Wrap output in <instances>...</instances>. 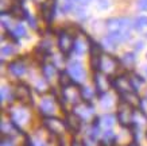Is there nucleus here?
<instances>
[{
	"label": "nucleus",
	"mask_w": 147,
	"mask_h": 146,
	"mask_svg": "<svg viewBox=\"0 0 147 146\" xmlns=\"http://www.w3.org/2000/svg\"><path fill=\"white\" fill-rule=\"evenodd\" d=\"M9 116H11V122L15 126H18V127H23V126L28 124L30 118H31L30 112L24 107H16V108H13L12 112L9 114Z\"/></svg>",
	"instance_id": "1"
},
{
	"label": "nucleus",
	"mask_w": 147,
	"mask_h": 146,
	"mask_svg": "<svg viewBox=\"0 0 147 146\" xmlns=\"http://www.w3.org/2000/svg\"><path fill=\"white\" fill-rule=\"evenodd\" d=\"M58 46H59V50H61L63 54H66V56L73 50L74 39L71 38V35L67 31L59 33V35H58Z\"/></svg>",
	"instance_id": "2"
},
{
	"label": "nucleus",
	"mask_w": 147,
	"mask_h": 146,
	"mask_svg": "<svg viewBox=\"0 0 147 146\" xmlns=\"http://www.w3.org/2000/svg\"><path fill=\"white\" fill-rule=\"evenodd\" d=\"M67 72L71 76V79L77 83H81L85 80V69L80 61H70L67 65Z\"/></svg>",
	"instance_id": "3"
},
{
	"label": "nucleus",
	"mask_w": 147,
	"mask_h": 146,
	"mask_svg": "<svg viewBox=\"0 0 147 146\" xmlns=\"http://www.w3.org/2000/svg\"><path fill=\"white\" fill-rule=\"evenodd\" d=\"M129 26V19L127 18H111L107 20V27L109 33L113 31H125Z\"/></svg>",
	"instance_id": "4"
},
{
	"label": "nucleus",
	"mask_w": 147,
	"mask_h": 146,
	"mask_svg": "<svg viewBox=\"0 0 147 146\" xmlns=\"http://www.w3.org/2000/svg\"><path fill=\"white\" fill-rule=\"evenodd\" d=\"M117 119L123 126H128L131 122H134V115H132V111H131V106L123 103L120 108H119V111H117Z\"/></svg>",
	"instance_id": "5"
},
{
	"label": "nucleus",
	"mask_w": 147,
	"mask_h": 146,
	"mask_svg": "<svg viewBox=\"0 0 147 146\" xmlns=\"http://www.w3.org/2000/svg\"><path fill=\"white\" fill-rule=\"evenodd\" d=\"M40 12L46 22H51V19L54 18V14H55V0H45L40 5Z\"/></svg>",
	"instance_id": "6"
},
{
	"label": "nucleus",
	"mask_w": 147,
	"mask_h": 146,
	"mask_svg": "<svg viewBox=\"0 0 147 146\" xmlns=\"http://www.w3.org/2000/svg\"><path fill=\"white\" fill-rule=\"evenodd\" d=\"M39 111L47 118H50V115H53L55 112V102H54L53 97L50 96L43 97L39 103Z\"/></svg>",
	"instance_id": "7"
},
{
	"label": "nucleus",
	"mask_w": 147,
	"mask_h": 146,
	"mask_svg": "<svg viewBox=\"0 0 147 146\" xmlns=\"http://www.w3.org/2000/svg\"><path fill=\"white\" fill-rule=\"evenodd\" d=\"M45 126L49 128L51 133H54V134H61V133H63V131H65V128H66L67 124L63 123L62 120L55 119V118H46Z\"/></svg>",
	"instance_id": "8"
},
{
	"label": "nucleus",
	"mask_w": 147,
	"mask_h": 146,
	"mask_svg": "<svg viewBox=\"0 0 147 146\" xmlns=\"http://www.w3.org/2000/svg\"><path fill=\"white\" fill-rule=\"evenodd\" d=\"M113 85H115V88L120 92V95H124V93H127V92L134 91V89H132V85H131V80H129V77H127V76L117 77L116 81L113 83Z\"/></svg>",
	"instance_id": "9"
},
{
	"label": "nucleus",
	"mask_w": 147,
	"mask_h": 146,
	"mask_svg": "<svg viewBox=\"0 0 147 146\" xmlns=\"http://www.w3.org/2000/svg\"><path fill=\"white\" fill-rule=\"evenodd\" d=\"M94 84H96V89L100 95L105 93L108 91V87H109V80H108V76H105L101 72H97L94 75Z\"/></svg>",
	"instance_id": "10"
},
{
	"label": "nucleus",
	"mask_w": 147,
	"mask_h": 146,
	"mask_svg": "<svg viewBox=\"0 0 147 146\" xmlns=\"http://www.w3.org/2000/svg\"><path fill=\"white\" fill-rule=\"evenodd\" d=\"M74 114H76L81 120H88L90 116L93 115V108L86 104V103H78L76 107H74Z\"/></svg>",
	"instance_id": "11"
},
{
	"label": "nucleus",
	"mask_w": 147,
	"mask_h": 146,
	"mask_svg": "<svg viewBox=\"0 0 147 146\" xmlns=\"http://www.w3.org/2000/svg\"><path fill=\"white\" fill-rule=\"evenodd\" d=\"M117 68V60L112 57V56H101V60H100V69L102 72H107V73H111Z\"/></svg>",
	"instance_id": "12"
},
{
	"label": "nucleus",
	"mask_w": 147,
	"mask_h": 146,
	"mask_svg": "<svg viewBox=\"0 0 147 146\" xmlns=\"http://www.w3.org/2000/svg\"><path fill=\"white\" fill-rule=\"evenodd\" d=\"M63 99H65L66 102L77 106V104H78V100L81 99V92L76 91L71 85H69L66 88H63Z\"/></svg>",
	"instance_id": "13"
},
{
	"label": "nucleus",
	"mask_w": 147,
	"mask_h": 146,
	"mask_svg": "<svg viewBox=\"0 0 147 146\" xmlns=\"http://www.w3.org/2000/svg\"><path fill=\"white\" fill-rule=\"evenodd\" d=\"M15 96L22 103H27L28 100H31V89L24 84H19L15 89Z\"/></svg>",
	"instance_id": "14"
},
{
	"label": "nucleus",
	"mask_w": 147,
	"mask_h": 146,
	"mask_svg": "<svg viewBox=\"0 0 147 146\" xmlns=\"http://www.w3.org/2000/svg\"><path fill=\"white\" fill-rule=\"evenodd\" d=\"M8 71H9V73H12V75L16 76V77H22V76L26 73V65H24L22 61L11 62L8 65Z\"/></svg>",
	"instance_id": "15"
},
{
	"label": "nucleus",
	"mask_w": 147,
	"mask_h": 146,
	"mask_svg": "<svg viewBox=\"0 0 147 146\" xmlns=\"http://www.w3.org/2000/svg\"><path fill=\"white\" fill-rule=\"evenodd\" d=\"M42 73H43V77L46 80H51L54 77V75L57 73V67L53 65V64H45L42 67Z\"/></svg>",
	"instance_id": "16"
},
{
	"label": "nucleus",
	"mask_w": 147,
	"mask_h": 146,
	"mask_svg": "<svg viewBox=\"0 0 147 146\" xmlns=\"http://www.w3.org/2000/svg\"><path fill=\"white\" fill-rule=\"evenodd\" d=\"M66 124L71 128V130H78L80 126H81V119L76 115V114H74V112H73L71 115H67Z\"/></svg>",
	"instance_id": "17"
},
{
	"label": "nucleus",
	"mask_w": 147,
	"mask_h": 146,
	"mask_svg": "<svg viewBox=\"0 0 147 146\" xmlns=\"http://www.w3.org/2000/svg\"><path fill=\"white\" fill-rule=\"evenodd\" d=\"M132 27L135 30H142L144 27H147V16L142 15V16H136L132 22Z\"/></svg>",
	"instance_id": "18"
},
{
	"label": "nucleus",
	"mask_w": 147,
	"mask_h": 146,
	"mask_svg": "<svg viewBox=\"0 0 147 146\" xmlns=\"http://www.w3.org/2000/svg\"><path fill=\"white\" fill-rule=\"evenodd\" d=\"M129 80H131V85H132V89H134L135 92L144 84V79H142L139 75H132L129 77Z\"/></svg>",
	"instance_id": "19"
},
{
	"label": "nucleus",
	"mask_w": 147,
	"mask_h": 146,
	"mask_svg": "<svg viewBox=\"0 0 147 146\" xmlns=\"http://www.w3.org/2000/svg\"><path fill=\"white\" fill-rule=\"evenodd\" d=\"M71 76L69 75V72H61L59 73V84L62 85L63 88H66L69 85H71Z\"/></svg>",
	"instance_id": "20"
},
{
	"label": "nucleus",
	"mask_w": 147,
	"mask_h": 146,
	"mask_svg": "<svg viewBox=\"0 0 147 146\" xmlns=\"http://www.w3.org/2000/svg\"><path fill=\"white\" fill-rule=\"evenodd\" d=\"M12 35L15 38H22V37H26L27 35V31H26V27L23 26L22 23H19L15 26V29L12 30Z\"/></svg>",
	"instance_id": "21"
},
{
	"label": "nucleus",
	"mask_w": 147,
	"mask_h": 146,
	"mask_svg": "<svg viewBox=\"0 0 147 146\" xmlns=\"http://www.w3.org/2000/svg\"><path fill=\"white\" fill-rule=\"evenodd\" d=\"M85 49H86V46L84 45V42L81 39H76L74 41V46H73V52L77 54V56H81V54H84Z\"/></svg>",
	"instance_id": "22"
},
{
	"label": "nucleus",
	"mask_w": 147,
	"mask_h": 146,
	"mask_svg": "<svg viewBox=\"0 0 147 146\" xmlns=\"http://www.w3.org/2000/svg\"><path fill=\"white\" fill-rule=\"evenodd\" d=\"M121 62L124 64L125 67H132L135 64V56L132 53H125L123 57H121Z\"/></svg>",
	"instance_id": "23"
},
{
	"label": "nucleus",
	"mask_w": 147,
	"mask_h": 146,
	"mask_svg": "<svg viewBox=\"0 0 147 146\" xmlns=\"http://www.w3.org/2000/svg\"><path fill=\"white\" fill-rule=\"evenodd\" d=\"M80 92H81V97H82L84 100H88V102H89L90 99L93 97V95H94L93 91H92L90 88H88V87H84V88L81 89Z\"/></svg>",
	"instance_id": "24"
},
{
	"label": "nucleus",
	"mask_w": 147,
	"mask_h": 146,
	"mask_svg": "<svg viewBox=\"0 0 147 146\" xmlns=\"http://www.w3.org/2000/svg\"><path fill=\"white\" fill-rule=\"evenodd\" d=\"M38 50H42L43 54H47L50 50H51V42H50V41H43V42H40Z\"/></svg>",
	"instance_id": "25"
},
{
	"label": "nucleus",
	"mask_w": 147,
	"mask_h": 146,
	"mask_svg": "<svg viewBox=\"0 0 147 146\" xmlns=\"http://www.w3.org/2000/svg\"><path fill=\"white\" fill-rule=\"evenodd\" d=\"M15 53V48L12 45H3L1 46V54L3 56H11Z\"/></svg>",
	"instance_id": "26"
},
{
	"label": "nucleus",
	"mask_w": 147,
	"mask_h": 146,
	"mask_svg": "<svg viewBox=\"0 0 147 146\" xmlns=\"http://www.w3.org/2000/svg\"><path fill=\"white\" fill-rule=\"evenodd\" d=\"M102 120V124L105 126V127H111L112 124H113V116L111 114H105V115L101 118Z\"/></svg>",
	"instance_id": "27"
},
{
	"label": "nucleus",
	"mask_w": 147,
	"mask_h": 146,
	"mask_svg": "<svg viewBox=\"0 0 147 146\" xmlns=\"http://www.w3.org/2000/svg\"><path fill=\"white\" fill-rule=\"evenodd\" d=\"M115 141V134H113V131H111V130H109V131H105V133H104V138H102V142H104V143H111V142H113Z\"/></svg>",
	"instance_id": "28"
},
{
	"label": "nucleus",
	"mask_w": 147,
	"mask_h": 146,
	"mask_svg": "<svg viewBox=\"0 0 147 146\" xmlns=\"http://www.w3.org/2000/svg\"><path fill=\"white\" fill-rule=\"evenodd\" d=\"M8 97L11 99L12 95H11V91H9L7 87H1V102H7Z\"/></svg>",
	"instance_id": "29"
},
{
	"label": "nucleus",
	"mask_w": 147,
	"mask_h": 146,
	"mask_svg": "<svg viewBox=\"0 0 147 146\" xmlns=\"http://www.w3.org/2000/svg\"><path fill=\"white\" fill-rule=\"evenodd\" d=\"M139 108H140L143 115H147V97H144V99L140 100V103H139Z\"/></svg>",
	"instance_id": "30"
},
{
	"label": "nucleus",
	"mask_w": 147,
	"mask_h": 146,
	"mask_svg": "<svg viewBox=\"0 0 147 146\" xmlns=\"http://www.w3.org/2000/svg\"><path fill=\"white\" fill-rule=\"evenodd\" d=\"M71 8H73V4H71L70 0H66V1H63V4H62V12H69Z\"/></svg>",
	"instance_id": "31"
},
{
	"label": "nucleus",
	"mask_w": 147,
	"mask_h": 146,
	"mask_svg": "<svg viewBox=\"0 0 147 146\" xmlns=\"http://www.w3.org/2000/svg\"><path fill=\"white\" fill-rule=\"evenodd\" d=\"M140 11H147V0H138V4H136Z\"/></svg>",
	"instance_id": "32"
},
{
	"label": "nucleus",
	"mask_w": 147,
	"mask_h": 146,
	"mask_svg": "<svg viewBox=\"0 0 147 146\" xmlns=\"http://www.w3.org/2000/svg\"><path fill=\"white\" fill-rule=\"evenodd\" d=\"M0 146H13V143H12V141H11V138H8V139H3L1 141V145Z\"/></svg>",
	"instance_id": "33"
},
{
	"label": "nucleus",
	"mask_w": 147,
	"mask_h": 146,
	"mask_svg": "<svg viewBox=\"0 0 147 146\" xmlns=\"http://www.w3.org/2000/svg\"><path fill=\"white\" fill-rule=\"evenodd\" d=\"M135 46H136V50H139V49L143 48V42H136V45H135Z\"/></svg>",
	"instance_id": "34"
},
{
	"label": "nucleus",
	"mask_w": 147,
	"mask_h": 146,
	"mask_svg": "<svg viewBox=\"0 0 147 146\" xmlns=\"http://www.w3.org/2000/svg\"><path fill=\"white\" fill-rule=\"evenodd\" d=\"M71 146H84V145H81V143H80V142H73V145H71Z\"/></svg>",
	"instance_id": "35"
},
{
	"label": "nucleus",
	"mask_w": 147,
	"mask_h": 146,
	"mask_svg": "<svg viewBox=\"0 0 147 146\" xmlns=\"http://www.w3.org/2000/svg\"><path fill=\"white\" fill-rule=\"evenodd\" d=\"M101 1H102V3H107V0H101ZM100 7H102V8H105V7H108V5H107V4H101Z\"/></svg>",
	"instance_id": "36"
},
{
	"label": "nucleus",
	"mask_w": 147,
	"mask_h": 146,
	"mask_svg": "<svg viewBox=\"0 0 147 146\" xmlns=\"http://www.w3.org/2000/svg\"><path fill=\"white\" fill-rule=\"evenodd\" d=\"M144 72H146V75H147V67H146V68H144Z\"/></svg>",
	"instance_id": "37"
},
{
	"label": "nucleus",
	"mask_w": 147,
	"mask_h": 146,
	"mask_svg": "<svg viewBox=\"0 0 147 146\" xmlns=\"http://www.w3.org/2000/svg\"><path fill=\"white\" fill-rule=\"evenodd\" d=\"M131 146H138V145H136V143H132V145H131Z\"/></svg>",
	"instance_id": "38"
},
{
	"label": "nucleus",
	"mask_w": 147,
	"mask_h": 146,
	"mask_svg": "<svg viewBox=\"0 0 147 146\" xmlns=\"http://www.w3.org/2000/svg\"><path fill=\"white\" fill-rule=\"evenodd\" d=\"M146 97H147V93H146Z\"/></svg>",
	"instance_id": "39"
}]
</instances>
